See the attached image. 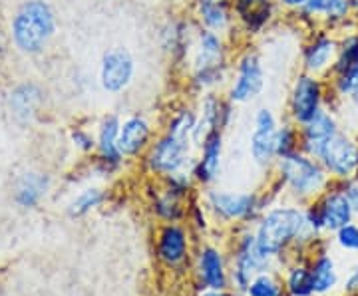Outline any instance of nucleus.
I'll return each mask as SVG.
<instances>
[{"mask_svg":"<svg viewBox=\"0 0 358 296\" xmlns=\"http://www.w3.org/2000/svg\"><path fill=\"white\" fill-rule=\"evenodd\" d=\"M257 245L267 257H279L291 245H307L319 237L310 229L305 209L282 205L268 209L257 225Z\"/></svg>","mask_w":358,"mask_h":296,"instance_id":"nucleus-1","label":"nucleus"},{"mask_svg":"<svg viewBox=\"0 0 358 296\" xmlns=\"http://www.w3.org/2000/svg\"><path fill=\"white\" fill-rule=\"evenodd\" d=\"M189 84L195 91H215L229 74L227 44L223 34L199 28L189 56Z\"/></svg>","mask_w":358,"mask_h":296,"instance_id":"nucleus-2","label":"nucleus"},{"mask_svg":"<svg viewBox=\"0 0 358 296\" xmlns=\"http://www.w3.org/2000/svg\"><path fill=\"white\" fill-rule=\"evenodd\" d=\"M277 171L282 187L294 199L301 201H315L333 185V179L320 165L319 159L303 154L301 149L287 157H281L277 161Z\"/></svg>","mask_w":358,"mask_h":296,"instance_id":"nucleus-3","label":"nucleus"},{"mask_svg":"<svg viewBox=\"0 0 358 296\" xmlns=\"http://www.w3.org/2000/svg\"><path fill=\"white\" fill-rule=\"evenodd\" d=\"M54 28L56 20L50 4L44 0H28L13 18L14 44L24 54H38L52 38Z\"/></svg>","mask_w":358,"mask_h":296,"instance_id":"nucleus-4","label":"nucleus"},{"mask_svg":"<svg viewBox=\"0 0 358 296\" xmlns=\"http://www.w3.org/2000/svg\"><path fill=\"white\" fill-rule=\"evenodd\" d=\"M329 82L324 77L301 72L294 77L289 94V117L299 128L329 105Z\"/></svg>","mask_w":358,"mask_h":296,"instance_id":"nucleus-5","label":"nucleus"},{"mask_svg":"<svg viewBox=\"0 0 358 296\" xmlns=\"http://www.w3.org/2000/svg\"><path fill=\"white\" fill-rule=\"evenodd\" d=\"M193 147L195 145L192 138H181V135L164 131V135L150 145L145 163L152 173L162 175V177L181 171V169H193V163H195V157L192 155Z\"/></svg>","mask_w":358,"mask_h":296,"instance_id":"nucleus-6","label":"nucleus"},{"mask_svg":"<svg viewBox=\"0 0 358 296\" xmlns=\"http://www.w3.org/2000/svg\"><path fill=\"white\" fill-rule=\"evenodd\" d=\"M320 165L334 183H345L358 175V138L348 131H338L320 149Z\"/></svg>","mask_w":358,"mask_h":296,"instance_id":"nucleus-7","label":"nucleus"},{"mask_svg":"<svg viewBox=\"0 0 358 296\" xmlns=\"http://www.w3.org/2000/svg\"><path fill=\"white\" fill-rule=\"evenodd\" d=\"M265 86L263 62L255 52H245L237 60L235 76L231 80L227 100L231 103H247L255 100Z\"/></svg>","mask_w":358,"mask_h":296,"instance_id":"nucleus-8","label":"nucleus"},{"mask_svg":"<svg viewBox=\"0 0 358 296\" xmlns=\"http://www.w3.org/2000/svg\"><path fill=\"white\" fill-rule=\"evenodd\" d=\"M338 54V36L329 28H320L310 34L308 42L303 46V72L319 77H329L334 60Z\"/></svg>","mask_w":358,"mask_h":296,"instance_id":"nucleus-9","label":"nucleus"},{"mask_svg":"<svg viewBox=\"0 0 358 296\" xmlns=\"http://www.w3.org/2000/svg\"><path fill=\"white\" fill-rule=\"evenodd\" d=\"M231 116H233V103L227 98H221L215 91H205L199 100L197 121L193 129V145L199 147L209 133L223 131L229 126Z\"/></svg>","mask_w":358,"mask_h":296,"instance_id":"nucleus-10","label":"nucleus"},{"mask_svg":"<svg viewBox=\"0 0 358 296\" xmlns=\"http://www.w3.org/2000/svg\"><path fill=\"white\" fill-rule=\"evenodd\" d=\"M205 203L211 213L223 221L255 219L261 211V201L255 193H235V191H217L211 189L205 195Z\"/></svg>","mask_w":358,"mask_h":296,"instance_id":"nucleus-11","label":"nucleus"},{"mask_svg":"<svg viewBox=\"0 0 358 296\" xmlns=\"http://www.w3.org/2000/svg\"><path fill=\"white\" fill-rule=\"evenodd\" d=\"M271 257H267L257 245L255 232H245L239 239L237 255H235V269H233V283L239 290L247 293L251 281L257 274L267 272Z\"/></svg>","mask_w":358,"mask_h":296,"instance_id":"nucleus-12","label":"nucleus"},{"mask_svg":"<svg viewBox=\"0 0 358 296\" xmlns=\"http://www.w3.org/2000/svg\"><path fill=\"white\" fill-rule=\"evenodd\" d=\"M301 14L333 32H348L358 28L350 0H308Z\"/></svg>","mask_w":358,"mask_h":296,"instance_id":"nucleus-13","label":"nucleus"},{"mask_svg":"<svg viewBox=\"0 0 358 296\" xmlns=\"http://www.w3.org/2000/svg\"><path fill=\"white\" fill-rule=\"evenodd\" d=\"M338 131H341V121L336 117V112L331 105L322 108L317 116L313 117V119H308L305 126L299 128L301 151L317 159L320 149L327 145L329 140H333Z\"/></svg>","mask_w":358,"mask_h":296,"instance_id":"nucleus-14","label":"nucleus"},{"mask_svg":"<svg viewBox=\"0 0 358 296\" xmlns=\"http://www.w3.org/2000/svg\"><path fill=\"white\" fill-rule=\"evenodd\" d=\"M315 203L319 207L322 225L327 232H336L343 229L345 225L352 223L357 217V211L350 203L348 195L343 189V183H334L320 195L319 199H315Z\"/></svg>","mask_w":358,"mask_h":296,"instance_id":"nucleus-15","label":"nucleus"},{"mask_svg":"<svg viewBox=\"0 0 358 296\" xmlns=\"http://www.w3.org/2000/svg\"><path fill=\"white\" fill-rule=\"evenodd\" d=\"M136 74L134 56L126 48H112L102 56L100 84L108 94H120L128 88Z\"/></svg>","mask_w":358,"mask_h":296,"instance_id":"nucleus-16","label":"nucleus"},{"mask_svg":"<svg viewBox=\"0 0 358 296\" xmlns=\"http://www.w3.org/2000/svg\"><path fill=\"white\" fill-rule=\"evenodd\" d=\"M152 138H154V129L145 117L140 114L128 116L120 126V138H117L120 154L124 157H138L150 149Z\"/></svg>","mask_w":358,"mask_h":296,"instance_id":"nucleus-17","label":"nucleus"},{"mask_svg":"<svg viewBox=\"0 0 358 296\" xmlns=\"http://www.w3.org/2000/svg\"><path fill=\"white\" fill-rule=\"evenodd\" d=\"M221 155H223V131H213L199 145V157L193 163L195 181L209 185L219 177L221 171Z\"/></svg>","mask_w":358,"mask_h":296,"instance_id":"nucleus-18","label":"nucleus"},{"mask_svg":"<svg viewBox=\"0 0 358 296\" xmlns=\"http://www.w3.org/2000/svg\"><path fill=\"white\" fill-rule=\"evenodd\" d=\"M120 126L122 119L114 114L102 117L100 128H98V135H96V149H98V157L102 163L103 171H114L122 165L124 155L120 154L117 147V138H120Z\"/></svg>","mask_w":358,"mask_h":296,"instance_id":"nucleus-19","label":"nucleus"},{"mask_svg":"<svg viewBox=\"0 0 358 296\" xmlns=\"http://www.w3.org/2000/svg\"><path fill=\"white\" fill-rule=\"evenodd\" d=\"M275 2L277 0H233V14L245 32L261 34L275 16Z\"/></svg>","mask_w":358,"mask_h":296,"instance_id":"nucleus-20","label":"nucleus"},{"mask_svg":"<svg viewBox=\"0 0 358 296\" xmlns=\"http://www.w3.org/2000/svg\"><path fill=\"white\" fill-rule=\"evenodd\" d=\"M195 16L205 30L225 34L233 24V0H195Z\"/></svg>","mask_w":358,"mask_h":296,"instance_id":"nucleus-21","label":"nucleus"},{"mask_svg":"<svg viewBox=\"0 0 358 296\" xmlns=\"http://www.w3.org/2000/svg\"><path fill=\"white\" fill-rule=\"evenodd\" d=\"M197 32L199 30H193L189 22L185 20H176L167 26L164 30V50L169 52V56L176 60V62H189V56H192L193 44L197 38Z\"/></svg>","mask_w":358,"mask_h":296,"instance_id":"nucleus-22","label":"nucleus"},{"mask_svg":"<svg viewBox=\"0 0 358 296\" xmlns=\"http://www.w3.org/2000/svg\"><path fill=\"white\" fill-rule=\"evenodd\" d=\"M157 253H159L162 260L171 265V267L183 262L187 257V232H185V229H181L176 223L166 225L159 232Z\"/></svg>","mask_w":358,"mask_h":296,"instance_id":"nucleus-23","label":"nucleus"},{"mask_svg":"<svg viewBox=\"0 0 358 296\" xmlns=\"http://www.w3.org/2000/svg\"><path fill=\"white\" fill-rule=\"evenodd\" d=\"M199 279H201L205 288L225 290L227 272H225L223 257L215 246H205L199 253Z\"/></svg>","mask_w":358,"mask_h":296,"instance_id":"nucleus-24","label":"nucleus"},{"mask_svg":"<svg viewBox=\"0 0 358 296\" xmlns=\"http://www.w3.org/2000/svg\"><path fill=\"white\" fill-rule=\"evenodd\" d=\"M310 279L315 295H329L338 286V271L331 255L320 253L310 262Z\"/></svg>","mask_w":358,"mask_h":296,"instance_id":"nucleus-25","label":"nucleus"},{"mask_svg":"<svg viewBox=\"0 0 358 296\" xmlns=\"http://www.w3.org/2000/svg\"><path fill=\"white\" fill-rule=\"evenodd\" d=\"M275 131L277 129H253L249 149H251V157L255 159V163L261 165V168H268V165H273L279 159L277 157V145H275Z\"/></svg>","mask_w":358,"mask_h":296,"instance_id":"nucleus-26","label":"nucleus"},{"mask_svg":"<svg viewBox=\"0 0 358 296\" xmlns=\"http://www.w3.org/2000/svg\"><path fill=\"white\" fill-rule=\"evenodd\" d=\"M46 189H48V177L40 173H26L16 187V203L26 209L36 207L40 199L46 195Z\"/></svg>","mask_w":358,"mask_h":296,"instance_id":"nucleus-27","label":"nucleus"},{"mask_svg":"<svg viewBox=\"0 0 358 296\" xmlns=\"http://www.w3.org/2000/svg\"><path fill=\"white\" fill-rule=\"evenodd\" d=\"M275 145H277V157H287L301 149V135H299V126L293 121H287L277 128L275 131ZM277 159V161H279Z\"/></svg>","mask_w":358,"mask_h":296,"instance_id":"nucleus-28","label":"nucleus"},{"mask_svg":"<svg viewBox=\"0 0 358 296\" xmlns=\"http://www.w3.org/2000/svg\"><path fill=\"white\" fill-rule=\"evenodd\" d=\"M287 290L291 296H313V279L307 265H296L287 274Z\"/></svg>","mask_w":358,"mask_h":296,"instance_id":"nucleus-29","label":"nucleus"},{"mask_svg":"<svg viewBox=\"0 0 358 296\" xmlns=\"http://www.w3.org/2000/svg\"><path fill=\"white\" fill-rule=\"evenodd\" d=\"M154 213L159 219L167 221V223H176L183 217V205L181 199L176 195L167 193L164 189V193L157 195L154 199Z\"/></svg>","mask_w":358,"mask_h":296,"instance_id":"nucleus-30","label":"nucleus"},{"mask_svg":"<svg viewBox=\"0 0 358 296\" xmlns=\"http://www.w3.org/2000/svg\"><path fill=\"white\" fill-rule=\"evenodd\" d=\"M103 199H106V195H103L102 189H98V187L84 189V191L72 201V205H70V215H72V217H82V215L90 213L92 209L102 205Z\"/></svg>","mask_w":358,"mask_h":296,"instance_id":"nucleus-31","label":"nucleus"},{"mask_svg":"<svg viewBox=\"0 0 358 296\" xmlns=\"http://www.w3.org/2000/svg\"><path fill=\"white\" fill-rule=\"evenodd\" d=\"M193 169H181V171H176L171 175H166L164 181H166V191L167 193L176 195L179 199H183L185 195L192 191L193 185Z\"/></svg>","mask_w":358,"mask_h":296,"instance_id":"nucleus-32","label":"nucleus"},{"mask_svg":"<svg viewBox=\"0 0 358 296\" xmlns=\"http://www.w3.org/2000/svg\"><path fill=\"white\" fill-rule=\"evenodd\" d=\"M247 296H282V290L279 283L267 274V272H261L257 274L255 279L251 281L249 288H247Z\"/></svg>","mask_w":358,"mask_h":296,"instance_id":"nucleus-33","label":"nucleus"},{"mask_svg":"<svg viewBox=\"0 0 358 296\" xmlns=\"http://www.w3.org/2000/svg\"><path fill=\"white\" fill-rule=\"evenodd\" d=\"M334 241L336 245L341 246L343 251H348V253H358V225L352 221L345 225L343 229L334 232Z\"/></svg>","mask_w":358,"mask_h":296,"instance_id":"nucleus-34","label":"nucleus"},{"mask_svg":"<svg viewBox=\"0 0 358 296\" xmlns=\"http://www.w3.org/2000/svg\"><path fill=\"white\" fill-rule=\"evenodd\" d=\"M72 142L76 147H80L82 151H92V149H96V140L90 135L86 129H76V131H72Z\"/></svg>","mask_w":358,"mask_h":296,"instance_id":"nucleus-35","label":"nucleus"},{"mask_svg":"<svg viewBox=\"0 0 358 296\" xmlns=\"http://www.w3.org/2000/svg\"><path fill=\"white\" fill-rule=\"evenodd\" d=\"M343 189L348 195V199H350V203L355 207V211H357L358 215V175L357 177H352V179H348L343 183Z\"/></svg>","mask_w":358,"mask_h":296,"instance_id":"nucleus-36","label":"nucleus"},{"mask_svg":"<svg viewBox=\"0 0 358 296\" xmlns=\"http://www.w3.org/2000/svg\"><path fill=\"white\" fill-rule=\"evenodd\" d=\"M343 286H345L346 295H358V267H355L352 271L346 274Z\"/></svg>","mask_w":358,"mask_h":296,"instance_id":"nucleus-37","label":"nucleus"},{"mask_svg":"<svg viewBox=\"0 0 358 296\" xmlns=\"http://www.w3.org/2000/svg\"><path fill=\"white\" fill-rule=\"evenodd\" d=\"M343 103H346L352 112H357L358 110V80L355 82V86H352V90H350V94L346 96V100Z\"/></svg>","mask_w":358,"mask_h":296,"instance_id":"nucleus-38","label":"nucleus"},{"mask_svg":"<svg viewBox=\"0 0 358 296\" xmlns=\"http://www.w3.org/2000/svg\"><path fill=\"white\" fill-rule=\"evenodd\" d=\"M281 6H285V8H289V10H303L305 6H307L308 0H277Z\"/></svg>","mask_w":358,"mask_h":296,"instance_id":"nucleus-39","label":"nucleus"},{"mask_svg":"<svg viewBox=\"0 0 358 296\" xmlns=\"http://www.w3.org/2000/svg\"><path fill=\"white\" fill-rule=\"evenodd\" d=\"M199 296H233L229 295V293H225V290H207V293H203V295H199Z\"/></svg>","mask_w":358,"mask_h":296,"instance_id":"nucleus-40","label":"nucleus"},{"mask_svg":"<svg viewBox=\"0 0 358 296\" xmlns=\"http://www.w3.org/2000/svg\"><path fill=\"white\" fill-rule=\"evenodd\" d=\"M350 4H352V14H355V18H358V0H350Z\"/></svg>","mask_w":358,"mask_h":296,"instance_id":"nucleus-41","label":"nucleus"},{"mask_svg":"<svg viewBox=\"0 0 358 296\" xmlns=\"http://www.w3.org/2000/svg\"><path fill=\"white\" fill-rule=\"evenodd\" d=\"M357 38H358V30H357Z\"/></svg>","mask_w":358,"mask_h":296,"instance_id":"nucleus-42","label":"nucleus"},{"mask_svg":"<svg viewBox=\"0 0 358 296\" xmlns=\"http://www.w3.org/2000/svg\"><path fill=\"white\" fill-rule=\"evenodd\" d=\"M357 112H358V110H357Z\"/></svg>","mask_w":358,"mask_h":296,"instance_id":"nucleus-43","label":"nucleus"},{"mask_svg":"<svg viewBox=\"0 0 358 296\" xmlns=\"http://www.w3.org/2000/svg\"><path fill=\"white\" fill-rule=\"evenodd\" d=\"M357 296H358V295H357Z\"/></svg>","mask_w":358,"mask_h":296,"instance_id":"nucleus-44","label":"nucleus"}]
</instances>
